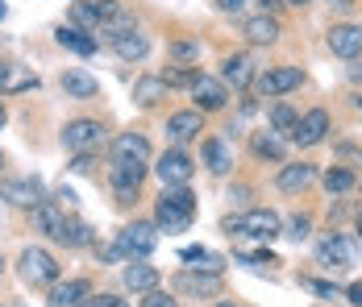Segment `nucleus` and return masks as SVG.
<instances>
[{"instance_id":"09e8293b","label":"nucleus","mask_w":362,"mask_h":307,"mask_svg":"<svg viewBox=\"0 0 362 307\" xmlns=\"http://www.w3.org/2000/svg\"><path fill=\"white\" fill-rule=\"evenodd\" d=\"M346 299H350V303H354V307H362V282H354V287L346 291Z\"/></svg>"},{"instance_id":"f257e3e1","label":"nucleus","mask_w":362,"mask_h":307,"mask_svg":"<svg viewBox=\"0 0 362 307\" xmlns=\"http://www.w3.org/2000/svg\"><path fill=\"white\" fill-rule=\"evenodd\" d=\"M192 220H196V195H192V187H187V183H183V187H163V195H158V204H154V224H158V233H183Z\"/></svg>"},{"instance_id":"2eb2a0df","label":"nucleus","mask_w":362,"mask_h":307,"mask_svg":"<svg viewBox=\"0 0 362 307\" xmlns=\"http://www.w3.org/2000/svg\"><path fill=\"white\" fill-rule=\"evenodd\" d=\"M146 171H150V167H125V162H112L109 187H112V195H117V204H134V200H138Z\"/></svg>"},{"instance_id":"a18cd8bd","label":"nucleus","mask_w":362,"mask_h":307,"mask_svg":"<svg viewBox=\"0 0 362 307\" xmlns=\"http://www.w3.org/2000/svg\"><path fill=\"white\" fill-rule=\"evenodd\" d=\"M337 158H341V167L346 162H358L362 167V150H354V145H337Z\"/></svg>"},{"instance_id":"8fccbe9b","label":"nucleus","mask_w":362,"mask_h":307,"mask_svg":"<svg viewBox=\"0 0 362 307\" xmlns=\"http://www.w3.org/2000/svg\"><path fill=\"white\" fill-rule=\"evenodd\" d=\"M229 200H238V204H242V200H250V187H233V191H229Z\"/></svg>"},{"instance_id":"4be33fe9","label":"nucleus","mask_w":362,"mask_h":307,"mask_svg":"<svg viewBox=\"0 0 362 307\" xmlns=\"http://www.w3.org/2000/svg\"><path fill=\"white\" fill-rule=\"evenodd\" d=\"M254 59L250 54H229L225 63H221V83L225 88H233V92H246V88H254Z\"/></svg>"},{"instance_id":"c9c22d12","label":"nucleus","mask_w":362,"mask_h":307,"mask_svg":"<svg viewBox=\"0 0 362 307\" xmlns=\"http://www.w3.org/2000/svg\"><path fill=\"white\" fill-rule=\"evenodd\" d=\"M192 79H196V67H167L163 71V83L167 88H192Z\"/></svg>"},{"instance_id":"c756f323","label":"nucleus","mask_w":362,"mask_h":307,"mask_svg":"<svg viewBox=\"0 0 362 307\" xmlns=\"http://www.w3.org/2000/svg\"><path fill=\"white\" fill-rule=\"evenodd\" d=\"M354 183H358L354 171H350V167H341V162H337V167H329V171L321 174V187H325L329 195H346V191H354Z\"/></svg>"},{"instance_id":"4d7b16f0","label":"nucleus","mask_w":362,"mask_h":307,"mask_svg":"<svg viewBox=\"0 0 362 307\" xmlns=\"http://www.w3.org/2000/svg\"><path fill=\"white\" fill-rule=\"evenodd\" d=\"M354 104H358V112H362V92H358V96H354Z\"/></svg>"},{"instance_id":"f704fd0d","label":"nucleus","mask_w":362,"mask_h":307,"mask_svg":"<svg viewBox=\"0 0 362 307\" xmlns=\"http://www.w3.org/2000/svg\"><path fill=\"white\" fill-rule=\"evenodd\" d=\"M92 13H96L100 25H109L117 17H125V4H121V0H92Z\"/></svg>"},{"instance_id":"bf43d9fd","label":"nucleus","mask_w":362,"mask_h":307,"mask_svg":"<svg viewBox=\"0 0 362 307\" xmlns=\"http://www.w3.org/2000/svg\"><path fill=\"white\" fill-rule=\"evenodd\" d=\"M0 270H4V262H0Z\"/></svg>"},{"instance_id":"c85d7f7f","label":"nucleus","mask_w":362,"mask_h":307,"mask_svg":"<svg viewBox=\"0 0 362 307\" xmlns=\"http://www.w3.org/2000/svg\"><path fill=\"white\" fill-rule=\"evenodd\" d=\"M180 262H187L192 270H204V274H221L225 270V258L213 253V249H204V245H187V249H180Z\"/></svg>"},{"instance_id":"1a4fd4ad","label":"nucleus","mask_w":362,"mask_h":307,"mask_svg":"<svg viewBox=\"0 0 362 307\" xmlns=\"http://www.w3.org/2000/svg\"><path fill=\"white\" fill-rule=\"evenodd\" d=\"M317 266H325L329 274L333 270H350L354 266V245L346 233H329V237L317 241Z\"/></svg>"},{"instance_id":"f03ea898","label":"nucleus","mask_w":362,"mask_h":307,"mask_svg":"<svg viewBox=\"0 0 362 307\" xmlns=\"http://www.w3.org/2000/svg\"><path fill=\"white\" fill-rule=\"evenodd\" d=\"M105 34V42H109L112 50H117V59L121 63H142L146 54H150V37L138 30V21L125 13V17H117V21H109V25H100L96 30V37Z\"/></svg>"},{"instance_id":"79ce46f5","label":"nucleus","mask_w":362,"mask_h":307,"mask_svg":"<svg viewBox=\"0 0 362 307\" xmlns=\"http://www.w3.org/2000/svg\"><path fill=\"white\" fill-rule=\"evenodd\" d=\"M213 4H217V13H225V17H238L250 0H213Z\"/></svg>"},{"instance_id":"4c0bfd02","label":"nucleus","mask_w":362,"mask_h":307,"mask_svg":"<svg viewBox=\"0 0 362 307\" xmlns=\"http://www.w3.org/2000/svg\"><path fill=\"white\" fill-rule=\"evenodd\" d=\"M71 17L79 21V25H83V30H92V34L100 30V21H96V13H92V4H75V8H71Z\"/></svg>"},{"instance_id":"b1692460","label":"nucleus","mask_w":362,"mask_h":307,"mask_svg":"<svg viewBox=\"0 0 362 307\" xmlns=\"http://www.w3.org/2000/svg\"><path fill=\"white\" fill-rule=\"evenodd\" d=\"M121 278H125V291H134V295H146L158 287V270L150 266V258H129Z\"/></svg>"},{"instance_id":"864d4df0","label":"nucleus","mask_w":362,"mask_h":307,"mask_svg":"<svg viewBox=\"0 0 362 307\" xmlns=\"http://www.w3.org/2000/svg\"><path fill=\"white\" fill-rule=\"evenodd\" d=\"M354 233H358V241H362V212L354 216Z\"/></svg>"},{"instance_id":"4468645a","label":"nucleus","mask_w":362,"mask_h":307,"mask_svg":"<svg viewBox=\"0 0 362 307\" xmlns=\"http://www.w3.org/2000/svg\"><path fill=\"white\" fill-rule=\"evenodd\" d=\"M325 46H329V54H337V59H350V63H354V59L362 54V25H358V21L329 25Z\"/></svg>"},{"instance_id":"a211bd4d","label":"nucleus","mask_w":362,"mask_h":307,"mask_svg":"<svg viewBox=\"0 0 362 307\" xmlns=\"http://www.w3.org/2000/svg\"><path fill=\"white\" fill-rule=\"evenodd\" d=\"M200 162H204V171L225 179V174L233 171V145L225 141V137H204V145H200Z\"/></svg>"},{"instance_id":"39448f33","label":"nucleus","mask_w":362,"mask_h":307,"mask_svg":"<svg viewBox=\"0 0 362 307\" xmlns=\"http://www.w3.org/2000/svg\"><path fill=\"white\" fill-rule=\"evenodd\" d=\"M117 249H121L125 262H129V258H150V253L158 249V224H150V220L125 224V229L117 233Z\"/></svg>"},{"instance_id":"49530a36","label":"nucleus","mask_w":362,"mask_h":307,"mask_svg":"<svg viewBox=\"0 0 362 307\" xmlns=\"http://www.w3.org/2000/svg\"><path fill=\"white\" fill-rule=\"evenodd\" d=\"M279 8H284V0H258V13H271V17H279Z\"/></svg>"},{"instance_id":"bb28decb","label":"nucleus","mask_w":362,"mask_h":307,"mask_svg":"<svg viewBox=\"0 0 362 307\" xmlns=\"http://www.w3.org/2000/svg\"><path fill=\"white\" fill-rule=\"evenodd\" d=\"M30 212H34V229H37V233H46L50 241H59L63 224H67V212L54 204V200H42V204H34Z\"/></svg>"},{"instance_id":"6ab92c4d","label":"nucleus","mask_w":362,"mask_h":307,"mask_svg":"<svg viewBox=\"0 0 362 307\" xmlns=\"http://www.w3.org/2000/svg\"><path fill=\"white\" fill-rule=\"evenodd\" d=\"M92 299V282L88 278H59L54 287H50V295H46V303L50 307H83Z\"/></svg>"},{"instance_id":"052dcab7","label":"nucleus","mask_w":362,"mask_h":307,"mask_svg":"<svg viewBox=\"0 0 362 307\" xmlns=\"http://www.w3.org/2000/svg\"><path fill=\"white\" fill-rule=\"evenodd\" d=\"M0 167H4V158H0Z\"/></svg>"},{"instance_id":"393cba45","label":"nucleus","mask_w":362,"mask_h":307,"mask_svg":"<svg viewBox=\"0 0 362 307\" xmlns=\"http://www.w3.org/2000/svg\"><path fill=\"white\" fill-rule=\"evenodd\" d=\"M250 154L258 162H284L288 137H279L275 129H258V133H250Z\"/></svg>"},{"instance_id":"f3484780","label":"nucleus","mask_w":362,"mask_h":307,"mask_svg":"<svg viewBox=\"0 0 362 307\" xmlns=\"http://www.w3.org/2000/svg\"><path fill=\"white\" fill-rule=\"evenodd\" d=\"M204 133V112L200 108H183V112H171L167 116V141L171 145H187Z\"/></svg>"},{"instance_id":"412c9836","label":"nucleus","mask_w":362,"mask_h":307,"mask_svg":"<svg viewBox=\"0 0 362 307\" xmlns=\"http://www.w3.org/2000/svg\"><path fill=\"white\" fill-rule=\"evenodd\" d=\"M0 200L13 204V207H34V204H42L46 195H42V183H37V179H4V183H0Z\"/></svg>"},{"instance_id":"ddd939ff","label":"nucleus","mask_w":362,"mask_h":307,"mask_svg":"<svg viewBox=\"0 0 362 307\" xmlns=\"http://www.w3.org/2000/svg\"><path fill=\"white\" fill-rule=\"evenodd\" d=\"M112 162H125V167H150V137L129 129V133L112 137Z\"/></svg>"},{"instance_id":"c03bdc74","label":"nucleus","mask_w":362,"mask_h":307,"mask_svg":"<svg viewBox=\"0 0 362 307\" xmlns=\"http://www.w3.org/2000/svg\"><path fill=\"white\" fill-rule=\"evenodd\" d=\"M13 79H17V75H13V67H8V63L0 59V96H8V88H13Z\"/></svg>"},{"instance_id":"13d9d810","label":"nucleus","mask_w":362,"mask_h":307,"mask_svg":"<svg viewBox=\"0 0 362 307\" xmlns=\"http://www.w3.org/2000/svg\"><path fill=\"white\" fill-rule=\"evenodd\" d=\"M0 17H4V4H0Z\"/></svg>"},{"instance_id":"603ef678","label":"nucleus","mask_w":362,"mask_h":307,"mask_svg":"<svg viewBox=\"0 0 362 307\" xmlns=\"http://www.w3.org/2000/svg\"><path fill=\"white\" fill-rule=\"evenodd\" d=\"M350 79H354V83H362V67H350Z\"/></svg>"},{"instance_id":"5fc2aeb1","label":"nucleus","mask_w":362,"mask_h":307,"mask_svg":"<svg viewBox=\"0 0 362 307\" xmlns=\"http://www.w3.org/2000/svg\"><path fill=\"white\" fill-rule=\"evenodd\" d=\"M288 4H296V8H304V4H313V0H288Z\"/></svg>"},{"instance_id":"423d86ee","label":"nucleus","mask_w":362,"mask_h":307,"mask_svg":"<svg viewBox=\"0 0 362 307\" xmlns=\"http://www.w3.org/2000/svg\"><path fill=\"white\" fill-rule=\"evenodd\" d=\"M304 83V71L300 67H288V63H279V67H267L254 75V92L258 96H267V100H275V96H288Z\"/></svg>"},{"instance_id":"aec40b11","label":"nucleus","mask_w":362,"mask_h":307,"mask_svg":"<svg viewBox=\"0 0 362 307\" xmlns=\"http://www.w3.org/2000/svg\"><path fill=\"white\" fill-rule=\"evenodd\" d=\"M284 34V25H279V17H271V13H254L242 21V37L250 42V46H275Z\"/></svg>"},{"instance_id":"dca6fc26","label":"nucleus","mask_w":362,"mask_h":307,"mask_svg":"<svg viewBox=\"0 0 362 307\" xmlns=\"http://www.w3.org/2000/svg\"><path fill=\"white\" fill-rule=\"evenodd\" d=\"M317 179H321L317 162H284L279 174H275V187H279L284 195H300V191H308Z\"/></svg>"},{"instance_id":"7ed1b4c3","label":"nucleus","mask_w":362,"mask_h":307,"mask_svg":"<svg viewBox=\"0 0 362 307\" xmlns=\"http://www.w3.org/2000/svg\"><path fill=\"white\" fill-rule=\"evenodd\" d=\"M17 270H21V278H25L30 287H54V282H59V274H63V266H59V258H54L50 249L30 245V249H21Z\"/></svg>"},{"instance_id":"f8f14e48","label":"nucleus","mask_w":362,"mask_h":307,"mask_svg":"<svg viewBox=\"0 0 362 307\" xmlns=\"http://www.w3.org/2000/svg\"><path fill=\"white\" fill-rule=\"evenodd\" d=\"M238 233L242 237H258V241H275L284 233V220L271 207H250L246 216H238Z\"/></svg>"},{"instance_id":"20e7f679","label":"nucleus","mask_w":362,"mask_h":307,"mask_svg":"<svg viewBox=\"0 0 362 307\" xmlns=\"http://www.w3.org/2000/svg\"><path fill=\"white\" fill-rule=\"evenodd\" d=\"M105 145V125L96 116H75L63 125V150L67 154H96Z\"/></svg>"},{"instance_id":"9b49d317","label":"nucleus","mask_w":362,"mask_h":307,"mask_svg":"<svg viewBox=\"0 0 362 307\" xmlns=\"http://www.w3.org/2000/svg\"><path fill=\"white\" fill-rule=\"evenodd\" d=\"M187 92H192V100H196V108H200L204 116H209V112H221V108L229 104V88L221 83L217 75H200V71H196V79H192Z\"/></svg>"},{"instance_id":"72a5a7b5","label":"nucleus","mask_w":362,"mask_h":307,"mask_svg":"<svg viewBox=\"0 0 362 307\" xmlns=\"http://www.w3.org/2000/svg\"><path fill=\"white\" fill-rule=\"evenodd\" d=\"M308 233H313V216H308V212H296V216L284 220V233H279V237H288V241L300 245V241H308Z\"/></svg>"},{"instance_id":"a19ab883","label":"nucleus","mask_w":362,"mask_h":307,"mask_svg":"<svg viewBox=\"0 0 362 307\" xmlns=\"http://www.w3.org/2000/svg\"><path fill=\"white\" fill-rule=\"evenodd\" d=\"M88 307H129V299H121V295H92Z\"/></svg>"},{"instance_id":"2f4dec72","label":"nucleus","mask_w":362,"mask_h":307,"mask_svg":"<svg viewBox=\"0 0 362 307\" xmlns=\"http://www.w3.org/2000/svg\"><path fill=\"white\" fill-rule=\"evenodd\" d=\"M267 121H271V129H275L279 137H291L296 121H300V112H296V108H291L288 100H279L275 108H271V116H267Z\"/></svg>"},{"instance_id":"a878e982","label":"nucleus","mask_w":362,"mask_h":307,"mask_svg":"<svg viewBox=\"0 0 362 307\" xmlns=\"http://www.w3.org/2000/svg\"><path fill=\"white\" fill-rule=\"evenodd\" d=\"M59 83H63V92H67L71 100H92V96H100V79L88 75V71H79V67H67L59 75Z\"/></svg>"},{"instance_id":"cd10ccee","label":"nucleus","mask_w":362,"mask_h":307,"mask_svg":"<svg viewBox=\"0 0 362 307\" xmlns=\"http://www.w3.org/2000/svg\"><path fill=\"white\" fill-rule=\"evenodd\" d=\"M167 100V83H163V75H138L134 79V104L138 108H154V104Z\"/></svg>"},{"instance_id":"7c9ffc66","label":"nucleus","mask_w":362,"mask_h":307,"mask_svg":"<svg viewBox=\"0 0 362 307\" xmlns=\"http://www.w3.org/2000/svg\"><path fill=\"white\" fill-rule=\"evenodd\" d=\"M59 245H67V249H83V245H92V229H88L79 216H67V224H63V233H59Z\"/></svg>"},{"instance_id":"473e14b6","label":"nucleus","mask_w":362,"mask_h":307,"mask_svg":"<svg viewBox=\"0 0 362 307\" xmlns=\"http://www.w3.org/2000/svg\"><path fill=\"white\" fill-rule=\"evenodd\" d=\"M167 59H171L175 67H192V63H200V42H192V37L171 42V46H167Z\"/></svg>"},{"instance_id":"3c124183","label":"nucleus","mask_w":362,"mask_h":307,"mask_svg":"<svg viewBox=\"0 0 362 307\" xmlns=\"http://www.w3.org/2000/svg\"><path fill=\"white\" fill-rule=\"evenodd\" d=\"M8 125V108H4V100H0V129Z\"/></svg>"},{"instance_id":"9d476101","label":"nucleus","mask_w":362,"mask_h":307,"mask_svg":"<svg viewBox=\"0 0 362 307\" xmlns=\"http://www.w3.org/2000/svg\"><path fill=\"white\" fill-rule=\"evenodd\" d=\"M171 291L175 295H187V299H213L221 295V274H204V270H180L171 278Z\"/></svg>"},{"instance_id":"0eeeda50","label":"nucleus","mask_w":362,"mask_h":307,"mask_svg":"<svg viewBox=\"0 0 362 307\" xmlns=\"http://www.w3.org/2000/svg\"><path fill=\"white\" fill-rule=\"evenodd\" d=\"M154 174H158L163 187H183V183H192L196 162L183 154V145H171V150H163V154L154 158Z\"/></svg>"},{"instance_id":"de8ad7c7","label":"nucleus","mask_w":362,"mask_h":307,"mask_svg":"<svg viewBox=\"0 0 362 307\" xmlns=\"http://www.w3.org/2000/svg\"><path fill=\"white\" fill-rule=\"evenodd\" d=\"M329 8H333V13H350V8H354V4H358V0H325Z\"/></svg>"},{"instance_id":"58836bf2","label":"nucleus","mask_w":362,"mask_h":307,"mask_svg":"<svg viewBox=\"0 0 362 307\" xmlns=\"http://www.w3.org/2000/svg\"><path fill=\"white\" fill-rule=\"evenodd\" d=\"M238 262H242V266H279L275 253H267V249H258V253H238Z\"/></svg>"},{"instance_id":"e433bc0d","label":"nucleus","mask_w":362,"mask_h":307,"mask_svg":"<svg viewBox=\"0 0 362 307\" xmlns=\"http://www.w3.org/2000/svg\"><path fill=\"white\" fill-rule=\"evenodd\" d=\"M300 287L313 291V295H321V299H337V295H341L337 282H325V278H300Z\"/></svg>"},{"instance_id":"ea45409f","label":"nucleus","mask_w":362,"mask_h":307,"mask_svg":"<svg viewBox=\"0 0 362 307\" xmlns=\"http://www.w3.org/2000/svg\"><path fill=\"white\" fill-rule=\"evenodd\" d=\"M142 307H180V299H171L167 291H158V287H154V291H146Z\"/></svg>"},{"instance_id":"37998d69","label":"nucleus","mask_w":362,"mask_h":307,"mask_svg":"<svg viewBox=\"0 0 362 307\" xmlns=\"http://www.w3.org/2000/svg\"><path fill=\"white\" fill-rule=\"evenodd\" d=\"M92 162H96V154H71V171H79V174L92 171Z\"/></svg>"},{"instance_id":"6e6552de","label":"nucleus","mask_w":362,"mask_h":307,"mask_svg":"<svg viewBox=\"0 0 362 307\" xmlns=\"http://www.w3.org/2000/svg\"><path fill=\"white\" fill-rule=\"evenodd\" d=\"M329 125H333V121H329L325 108H308V112L296 121V129H291L288 141L300 145V150H313V145H321V141L329 137Z\"/></svg>"},{"instance_id":"6e6d98bb","label":"nucleus","mask_w":362,"mask_h":307,"mask_svg":"<svg viewBox=\"0 0 362 307\" xmlns=\"http://www.w3.org/2000/svg\"><path fill=\"white\" fill-rule=\"evenodd\" d=\"M213 307H238V303H229V299H221V303H213Z\"/></svg>"},{"instance_id":"680f3d73","label":"nucleus","mask_w":362,"mask_h":307,"mask_svg":"<svg viewBox=\"0 0 362 307\" xmlns=\"http://www.w3.org/2000/svg\"><path fill=\"white\" fill-rule=\"evenodd\" d=\"M83 307H88V303H83Z\"/></svg>"},{"instance_id":"5701e85b","label":"nucleus","mask_w":362,"mask_h":307,"mask_svg":"<svg viewBox=\"0 0 362 307\" xmlns=\"http://www.w3.org/2000/svg\"><path fill=\"white\" fill-rule=\"evenodd\" d=\"M54 37H59L63 50H71V54H79V59H92V54L100 50V37L92 34V30H79V25H59Z\"/></svg>"}]
</instances>
